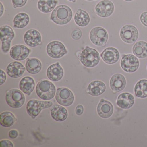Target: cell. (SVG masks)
<instances>
[{"mask_svg": "<svg viewBox=\"0 0 147 147\" xmlns=\"http://www.w3.org/2000/svg\"><path fill=\"white\" fill-rule=\"evenodd\" d=\"M72 9L66 5L56 7L51 14V19L58 25H65L69 23L73 18Z\"/></svg>", "mask_w": 147, "mask_h": 147, "instance_id": "obj_1", "label": "cell"}, {"mask_svg": "<svg viewBox=\"0 0 147 147\" xmlns=\"http://www.w3.org/2000/svg\"><path fill=\"white\" fill-rule=\"evenodd\" d=\"M79 59L83 66L88 68H93L98 64L100 57L98 51L86 46L81 53Z\"/></svg>", "mask_w": 147, "mask_h": 147, "instance_id": "obj_2", "label": "cell"}, {"mask_svg": "<svg viewBox=\"0 0 147 147\" xmlns=\"http://www.w3.org/2000/svg\"><path fill=\"white\" fill-rule=\"evenodd\" d=\"M56 90L54 84L48 80L40 81L36 87L37 94L43 100H50L53 98L55 95Z\"/></svg>", "mask_w": 147, "mask_h": 147, "instance_id": "obj_3", "label": "cell"}, {"mask_svg": "<svg viewBox=\"0 0 147 147\" xmlns=\"http://www.w3.org/2000/svg\"><path fill=\"white\" fill-rule=\"evenodd\" d=\"M15 37V32L13 28L8 25L2 26L0 27V39L1 49L3 53L7 54L11 49L12 41Z\"/></svg>", "mask_w": 147, "mask_h": 147, "instance_id": "obj_4", "label": "cell"}, {"mask_svg": "<svg viewBox=\"0 0 147 147\" xmlns=\"http://www.w3.org/2000/svg\"><path fill=\"white\" fill-rule=\"evenodd\" d=\"M89 38L92 43L98 46H104L108 39V34L105 29L100 26H96L89 32Z\"/></svg>", "mask_w": 147, "mask_h": 147, "instance_id": "obj_5", "label": "cell"}, {"mask_svg": "<svg viewBox=\"0 0 147 147\" xmlns=\"http://www.w3.org/2000/svg\"><path fill=\"white\" fill-rule=\"evenodd\" d=\"M6 101L8 105L13 108H20L25 102V96L22 92L17 89L9 90L6 94Z\"/></svg>", "mask_w": 147, "mask_h": 147, "instance_id": "obj_6", "label": "cell"}, {"mask_svg": "<svg viewBox=\"0 0 147 147\" xmlns=\"http://www.w3.org/2000/svg\"><path fill=\"white\" fill-rule=\"evenodd\" d=\"M53 103L50 101H40L32 99L29 100L26 105V111L33 119L38 116L42 110L51 107Z\"/></svg>", "mask_w": 147, "mask_h": 147, "instance_id": "obj_7", "label": "cell"}, {"mask_svg": "<svg viewBox=\"0 0 147 147\" xmlns=\"http://www.w3.org/2000/svg\"><path fill=\"white\" fill-rule=\"evenodd\" d=\"M119 35L120 38L124 42L133 44L138 39L139 32L136 26L132 25L127 24L122 27Z\"/></svg>", "mask_w": 147, "mask_h": 147, "instance_id": "obj_8", "label": "cell"}, {"mask_svg": "<svg viewBox=\"0 0 147 147\" xmlns=\"http://www.w3.org/2000/svg\"><path fill=\"white\" fill-rule=\"evenodd\" d=\"M46 51L49 56L54 59H59L67 54L64 45L58 41L51 42L46 46Z\"/></svg>", "mask_w": 147, "mask_h": 147, "instance_id": "obj_9", "label": "cell"}, {"mask_svg": "<svg viewBox=\"0 0 147 147\" xmlns=\"http://www.w3.org/2000/svg\"><path fill=\"white\" fill-rule=\"evenodd\" d=\"M120 66L123 70L126 73H134L139 67V60L136 56L132 54L124 55L121 58Z\"/></svg>", "mask_w": 147, "mask_h": 147, "instance_id": "obj_10", "label": "cell"}, {"mask_svg": "<svg viewBox=\"0 0 147 147\" xmlns=\"http://www.w3.org/2000/svg\"><path fill=\"white\" fill-rule=\"evenodd\" d=\"M56 100L57 103L65 107L71 105L74 101V95L72 91L67 88H59L57 90Z\"/></svg>", "mask_w": 147, "mask_h": 147, "instance_id": "obj_11", "label": "cell"}, {"mask_svg": "<svg viewBox=\"0 0 147 147\" xmlns=\"http://www.w3.org/2000/svg\"><path fill=\"white\" fill-rule=\"evenodd\" d=\"M114 11V5L110 0H101L97 3L94 8V12L102 18L110 17Z\"/></svg>", "mask_w": 147, "mask_h": 147, "instance_id": "obj_12", "label": "cell"}, {"mask_svg": "<svg viewBox=\"0 0 147 147\" xmlns=\"http://www.w3.org/2000/svg\"><path fill=\"white\" fill-rule=\"evenodd\" d=\"M31 51L30 49L24 45H16L11 48L10 55L16 61H24L28 57Z\"/></svg>", "mask_w": 147, "mask_h": 147, "instance_id": "obj_13", "label": "cell"}, {"mask_svg": "<svg viewBox=\"0 0 147 147\" xmlns=\"http://www.w3.org/2000/svg\"><path fill=\"white\" fill-rule=\"evenodd\" d=\"M24 40L28 46L36 47L42 44V36L37 30L30 29L26 31L24 34Z\"/></svg>", "mask_w": 147, "mask_h": 147, "instance_id": "obj_14", "label": "cell"}, {"mask_svg": "<svg viewBox=\"0 0 147 147\" xmlns=\"http://www.w3.org/2000/svg\"><path fill=\"white\" fill-rule=\"evenodd\" d=\"M126 81L123 75L116 74L113 75L110 79V88L114 93L123 91L126 86Z\"/></svg>", "mask_w": 147, "mask_h": 147, "instance_id": "obj_15", "label": "cell"}, {"mask_svg": "<svg viewBox=\"0 0 147 147\" xmlns=\"http://www.w3.org/2000/svg\"><path fill=\"white\" fill-rule=\"evenodd\" d=\"M100 56L104 62L107 64H113L117 62L120 57V54L116 48L108 47L103 50Z\"/></svg>", "mask_w": 147, "mask_h": 147, "instance_id": "obj_16", "label": "cell"}, {"mask_svg": "<svg viewBox=\"0 0 147 147\" xmlns=\"http://www.w3.org/2000/svg\"><path fill=\"white\" fill-rule=\"evenodd\" d=\"M47 77L53 82L61 80L64 75V71L60 63L57 62L51 64L47 69L46 71Z\"/></svg>", "mask_w": 147, "mask_h": 147, "instance_id": "obj_17", "label": "cell"}, {"mask_svg": "<svg viewBox=\"0 0 147 147\" xmlns=\"http://www.w3.org/2000/svg\"><path fill=\"white\" fill-rule=\"evenodd\" d=\"M97 111L100 117L108 119L111 117L113 114L114 108L110 101L102 98L97 106Z\"/></svg>", "mask_w": 147, "mask_h": 147, "instance_id": "obj_18", "label": "cell"}, {"mask_svg": "<svg viewBox=\"0 0 147 147\" xmlns=\"http://www.w3.org/2000/svg\"><path fill=\"white\" fill-rule=\"evenodd\" d=\"M26 70L23 64L18 61H14L9 63L6 69L7 75L13 78L21 77Z\"/></svg>", "mask_w": 147, "mask_h": 147, "instance_id": "obj_19", "label": "cell"}, {"mask_svg": "<svg viewBox=\"0 0 147 147\" xmlns=\"http://www.w3.org/2000/svg\"><path fill=\"white\" fill-rule=\"evenodd\" d=\"M134 103L135 98L129 93H122L118 96L117 98V105L122 109H129L133 106Z\"/></svg>", "mask_w": 147, "mask_h": 147, "instance_id": "obj_20", "label": "cell"}, {"mask_svg": "<svg viewBox=\"0 0 147 147\" xmlns=\"http://www.w3.org/2000/svg\"><path fill=\"white\" fill-rule=\"evenodd\" d=\"M106 89L105 84L102 81L95 80L89 83L87 88V92L93 96H98L103 94Z\"/></svg>", "mask_w": 147, "mask_h": 147, "instance_id": "obj_21", "label": "cell"}, {"mask_svg": "<svg viewBox=\"0 0 147 147\" xmlns=\"http://www.w3.org/2000/svg\"><path fill=\"white\" fill-rule=\"evenodd\" d=\"M50 111L51 117L56 121L63 122L67 118V110L60 105H54L51 108Z\"/></svg>", "mask_w": 147, "mask_h": 147, "instance_id": "obj_22", "label": "cell"}, {"mask_svg": "<svg viewBox=\"0 0 147 147\" xmlns=\"http://www.w3.org/2000/svg\"><path fill=\"white\" fill-rule=\"evenodd\" d=\"M19 87L24 93L30 96L35 89V80L30 76H25L20 82Z\"/></svg>", "mask_w": 147, "mask_h": 147, "instance_id": "obj_23", "label": "cell"}, {"mask_svg": "<svg viewBox=\"0 0 147 147\" xmlns=\"http://www.w3.org/2000/svg\"><path fill=\"white\" fill-rule=\"evenodd\" d=\"M74 20L75 23L78 26L85 27L88 25L90 23V16L86 11L79 8L75 13Z\"/></svg>", "mask_w": 147, "mask_h": 147, "instance_id": "obj_24", "label": "cell"}, {"mask_svg": "<svg viewBox=\"0 0 147 147\" xmlns=\"http://www.w3.org/2000/svg\"><path fill=\"white\" fill-rule=\"evenodd\" d=\"M25 67L29 74H37L42 70V63L38 58H28L26 63Z\"/></svg>", "mask_w": 147, "mask_h": 147, "instance_id": "obj_25", "label": "cell"}, {"mask_svg": "<svg viewBox=\"0 0 147 147\" xmlns=\"http://www.w3.org/2000/svg\"><path fill=\"white\" fill-rule=\"evenodd\" d=\"M58 3L57 0H39L37 7L43 13H50L53 11Z\"/></svg>", "mask_w": 147, "mask_h": 147, "instance_id": "obj_26", "label": "cell"}, {"mask_svg": "<svg viewBox=\"0 0 147 147\" xmlns=\"http://www.w3.org/2000/svg\"><path fill=\"white\" fill-rule=\"evenodd\" d=\"M30 21V18L28 14L24 12L19 13L16 14L13 18V27L17 29H23L28 26Z\"/></svg>", "mask_w": 147, "mask_h": 147, "instance_id": "obj_27", "label": "cell"}, {"mask_svg": "<svg viewBox=\"0 0 147 147\" xmlns=\"http://www.w3.org/2000/svg\"><path fill=\"white\" fill-rule=\"evenodd\" d=\"M132 52L134 55L140 59L147 57V43L144 41L137 42L132 47Z\"/></svg>", "mask_w": 147, "mask_h": 147, "instance_id": "obj_28", "label": "cell"}, {"mask_svg": "<svg viewBox=\"0 0 147 147\" xmlns=\"http://www.w3.org/2000/svg\"><path fill=\"white\" fill-rule=\"evenodd\" d=\"M134 93L138 98H147V80L142 79L138 81L134 87Z\"/></svg>", "mask_w": 147, "mask_h": 147, "instance_id": "obj_29", "label": "cell"}, {"mask_svg": "<svg viewBox=\"0 0 147 147\" xmlns=\"http://www.w3.org/2000/svg\"><path fill=\"white\" fill-rule=\"evenodd\" d=\"M17 120L14 114L11 112L5 111L0 115V123L4 127L12 126Z\"/></svg>", "mask_w": 147, "mask_h": 147, "instance_id": "obj_30", "label": "cell"}, {"mask_svg": "<svg viewBox=\"0 0 147 147\" xmlns=\"http://www.w3.org/2000/svg\"><path fill=\"white\" fill-rule=\"evenodd\" d=\"M71 37L74 40H79L82 36V32L80 29H75L72 31L71 34Z\"/></svg>", "mask_w": 147, "mask_h": 147, "instance_id": "obj_31", "label": "cell"}, {"mask_svg": "<svg viewBox=\"0 0 147 147\" xmlns=\"http://www.w3.org/2000/svg\"><path fill=\"white\" fill-rule=\"evenodd\" d=\"M28 0H12L14 8H20L26 5Z\"/></svg>", "mask_w": 147, "mask_h": 147, "instance_id": "obj_32", "label": "cell"}, {"mask_svg": "<svg viewBox=\"0 0 147 147\" xmlns=\"http://www.w3.org/2000/svg\"><path fill=\"white\" fill-rule=\"evenodd\" d=\"M0 147H13V143L10 140L4 139L0 141Z\"/></svg>", "mask_w": 147, "mask_h": 147, "instance_id": "obj_33", "label": "cell"}, {"mask_svg": "<svg viewBox=\"0 0 147 147\" xmlns=\"http://www.w3.org/2000/svg\"><path fill=\"white\" fill-rule=\"evenodd\" d=\"M140 20L142 24L147 27V11L142 13L140 16Z\"/></svg>", "mask_w": 147, "mask_h": 147, "instance_id": "obj_34", "label": "cell"}, {"mask_svg": "<svg viewBox=\"0 0 147 147\" xmlns=\"http://www.w3.org/2000/svg\"><path fill=\"white\" fill-rule=\"evenodd\" d=\"M7 80L6 74L4 70L0 69V85H3L5 83Z\"/></svg>", "mask_w": 147, "mask_h": 147, "instance_id": "obj_35", "label": "cell"}, {"mask_svg": "<svg viewBox=\"0 0 147 147\" xmlns=\"http://www.w3.org/2000/svg\"><path fill=\"white\" fill-rule=\"evenodd\" d=\"M84 112V107L82 105H79L76 106L75 109V113L76 115L80 116Z\"/></svg>", "mask_w": 147, "mask_h": 147, "instance_id": "obj_36", "label": "cell"}, {"mask_svg": "<svg viewBox=\"0 0 147 147\" xmlns=\"http://www.w3.org/2000/svg\"><path fill=\"white\" fill-rule=\"evenodd\" d=\"M18 136V132L16 130H11L9 132V136L11 138H16Z\"/></svg>", "mask_w": 147, "mask_h": 147, "instance_id": "obj_37", "label": "cell"}, {"mask_svg": "<svg viewBox=\"0 0 147 147\" xmlns=\"http://www.w3.org/2000/svg\"><path fill=\"white\" fill-rule=\"evenodd\" d=\"M0 17H2L5 11V8L2 2H0Z\"/></svg>", "mask_w": 147, "mask_h": 147, "instance_id": "obj_38", "label": "cell"}, {"mask_svg": "<svg viewBox=\"0 0 147 147\" xmlns=\"http://www.w3.org/2000/svg\"><path fill=\"white\" fill-rule=\"evenodd\" d=\"M68 1H70V2H73V3H76V0H67Z\"/></svg>", "mask_w": 147, "mask_h": 147, "instance_id": "obj_39", "label": "cell"}, {"mask_svg": "<svg viewBox=\"0 0 147 147\" xmlns=\"http://www.w3.org/2000/svg\"><path fill=\"white\" fill-rule=\"evenodd\" d=\"M125 1H128V2H130V1H133V0H124Z\"/></svg>", "mask_w": 147, "mask_h": 147, "instance_id": "obj_40", "label": "cell"}, {"mask_svg": "<svg viewBox=\"0 0 147 147\" xmlns=\"http://www.w3.org/2000/svg\"><path fill=\"white\" fill-rule=\"evenodd\" d=\"M86 1H96V0H86Z\"/></svg>", "mask_w": 147, "mask_h": 147, "instance_id": "obj_41", "label": "cell"}, {"mask_svg": "<svg viewBox=\"0 0 147 147\" xmlns=\"http://www.w3.org/2000/svg\"></svg>", "mask_w": 147, "mask_h": 147, "instance_id": "obj_42", "label": "cell"}]
</instances>
